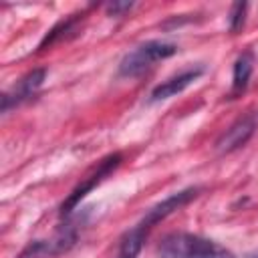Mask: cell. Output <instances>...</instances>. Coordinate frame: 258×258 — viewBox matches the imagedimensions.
<instances>
[{
    "instance_id": "6da1fadb",
    "label": "cell",
    "mask_w": 258,
    "mask_h": 258,
    "mask_svg": "<svg viewBox=\"0 0 258 258\" xmlns=\"http://www.w3.org/2000/svg\"><path fill=\"white\" fill-rule=\"evenodd\" d=\"M157 258H236L234 252L220 246L214 240L187 234L171 232L157 244Z\"/></svg>"
},
{
    "instance_id": "7a4b0ae2",
    "label": "cell",
    "mask_w": 258,
    "mask_h": 258,
    "mask_svg": "<svg viewBox=\"0 0 258 258\" xmlns=\"http://www.w3.org/2000/svg\"><path fill=\"white\" fill-rule=\"evenodd\" d=\"M177 52V46L163 40H149L127 52L119 62V77H137L145 73L153 62L163 60Z\"/></svg>"
},
{
    "instance_id": "3957f363",
    "label": "cell",
    "mask_w": 258,
    "mask_h": 258,
    "mask_svg": "<svg viewBox=\"0 0 258 258\" xmlns=\"http://www.w3.org/2000/svg\"><path fill=\"white\" fill-rule=\"evenodd\" d=\"M121 159H123V157H121V153H111V155H107V157H105V159H103V161L93 169V173H91V175H87V179H85V181H81V183H79V185L69 194V198L60 204V214H62V216H69V214H71V212L81 204V200H83V198H85V196H87L95 185H99V183H101L109 173H113V171L121 165Z\"/></svg>"
},
{
    "instance_id": "277c9868",
    "label": "cell",
    "mask_w": 258,
    "mask_h": 258,
    "mask_svg": "<svg viewBox=\"0 0 258 258\" xmlns=\"http://www.w3.org/2000/svg\"><path fill=\"white\" fill-rule=\"evenodd\" d=\"M200 194V187H187V189H181V191H177V194H171L169 198H165L163 202H159V204H155L145 216H143V220L139 222L143 228H153L155 224H159L161 220H165L167 216H171L173 212H177L179 208H183V206H187L196 196Z\"/></svg>"
},
{
    "instance_id": "5b68a950",
    "label": "cell",
    "mask_w": 258,
    "mask_h": 258,
    "mask_svg": "<svg viewBox=\"0 0 258 258\" xmlns=\"http://www.w3.org/2000/svg\"><path fill=\"white\" fill-rule=\"evenodd\" d=\"M256 129V121L252 115H244L240 119H236L218 139H216V149L220 153H232L240 147H244L248 143V139L254 135Z\"/></svg>"
},
{
    "instance_id": "8992f818",
    "label": "cell",
    "mask_w": 258,
    "mask_h": 258,
    "mask_svg": "<svg viewBox=\"0 0 258 258\" xmlns=\"http://www.w3.org/2000/svg\"><path fill=\"white\" fill-rule=\"evenodd\" d=\"M44 77H46V69H34L28 75H24L12 91L2 95V113H8L12 107H16L22 101L30 99L40 89V85L44 83Z\"/></svg>"
},
{
    "instance_id": "52a82bcc",
    "label": "cell",
    "mask_w": 258,
    "mask_h": 258,
    "mask_svg": "<svg viewBox=\"0 0 258 258\" xmlns=\"http://www.w3.org/2000/svg\"><path fill=\"white\" fill-rule=\"evenodd\" d=\"M202 73H204V69H202V67H196V69H187V71H183V73H179V75H175V77L163 81L161 85H157V87L151 91L149 101L155 103V101H163V99L175 97L177 93L185 91L196 79H200Z\"/></svg>"
},
{
    "instance_id": "ba28073f",
    "label": "cell",
    "mask_w": 258,
    "mask_h": 258,
    "mask_svg": "<svg viewBox=\"0 0 258 258\" xmlns=\"http://www.w3.org/2000/svg\"><path fill=\"white\" fill-rule=\"evenodd\" d=\"M81 20H83V14H71L69 18L60 20V22H58V24H54V26L48 30V34L40 40L38 48H40V50H44L46 46H52V44H56V42H62V40H67V38L75 36V34H77V30H79Z\"/></svg>"
},
{
    "instance_id": "9c48e42d",
    "label": "cell",
    "mask_w": 258,
    "mask_h": 258,
    "mask_svg": "<svg viewBox=\"0 0 258 258\" xmlns=\"http://www.w3.org/2000/svg\"><path fill=\"white\" fill-rule=\"evenodd\" d=\"M147 238V228H143L141 224H137L135 228H131L129 232L123 234V238L119 240V250H117V258H137L143 242Z\"/></svg>"
},
{
    "instance_id": "30bf717a",
    "label": "cell",
    "mask_w": 258,
    "mask_h": 258,
    "mask_svg": "<svg viewBox=\"0 0 258 258\" xmlns=\"http://www.w3.org/2000/svg\"><path fill=\"white\" fill-rule=\"evenodd\" d=\"M254 69V56L252 52H242L234 62V75H232V95L242 93L248 87L250 75Z\"/></svg>"
},
{
    "instance_id": "8fae6325",
    "label": "cell",
    "mask_w": 258,
    "mask_h": 258,
    "mask_svg": "<svg viewBox=\"0 0 258 258\" xmlns=\"http://www.w3.org/2000/svg\"><path fill=\"white\" fill-rule=\"evenodd\" d=\"M58 256V248L52 240H34L28 242L16 258H54Z\"/></svg>"
},
{
    "instance_id": "7c38bea8",
    "label": "cell",
    "mask_w": 258,
    "mask_h": 258,
    "mask_svg": "<svg viewBox=\"0 0 258 258\" xmlns=\"http://www.w3.org/2000/svg\"><path fill=\"white\" fill-rule=\"evenodd\" d=\"M246 10H248L246 2H236L232 6V10H230V30L232 32L242 30V26L246 22Z\"/></svg>"
},
{
    "instance_id": "4fadbf2b",
    "label": "cell",
    "mask_w": 258,
    "mask_h": 258,
    "mask_svg": "<svg viewBox=\"0 0 258 258\" xmlns=\"http://www.w3.org/2000/svg\"><path fill=\"white\" fill-rule=\"evenodd\" d=\"M131 8H133V2H109L105 6V10H107L109 16H123Z\"/></svg>"
},
{
    "instance_id": "5bb4252c",
    "label": "cell",
    "mask_w": 258,
    "mask_h": 258,
    "mask_svg": "<svg viewBox=\"0 0 258 258\" xmlns=\"http://www.w3.org/2000/svg\"><path fill=\"white\" fill-rule=\"evenodd\" d=\"M248 258H258V250H256V252H252V254H248Z\"/></svg>"
}]
</instances>
